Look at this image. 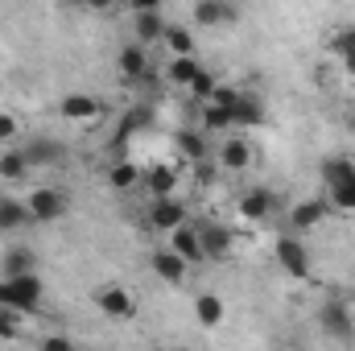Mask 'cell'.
Returning <instances> with one entry per match:
<instances>
[{"label": "cell", "instance_id": "10", "mask_svg": "<svg viewBox=\"0 0 355 351\" xmlns=\"http://www.w3.org/2000/svg\"><path fill=\"white\" fill-rule=\"evenodd\" d=\"M327 215H331V203H327V194L322 198H302V203H293L289 207V232H314V228H322L327 223Z\"/></svg>", "mask_w": 355, "mask_h": 351}, {"label": "cell", "instance_id": "26", "mask_svg": "<svg viewBox=\"0 0 355 351\" xmlns=\"http://www.w3.org/2000/svg\"><path fill=\"white\" fill-rule=\"evenodd\" d=\"M0 268H4V277H17V273H33L37 268V257H33V248H4L0 252Z\"/></svg>", "mask_w": 355, "mask_h": 351}, {"label": "cell", "instance_id": "28", "mask_svg": "<svg viewBox=\"0 0 355 351\" xmlns=\"http://www.w3.org/2000/svg\"><path fill=\"white\" fill-rule=\"evenodd\" d=\"M162 46H166L170 54H194V33H190L186 25H174V21H166Z\"/></svg>", "mask_w": 355, "mask_h": 351}, {"label": "cell", "instance_id": "18", "mask_svg": "<svg viewBox=\"0 0 355 351\" xmlns=\"http://www.w3.org/2000/svg\"><path fill=\"white\" fill-rule=\"evenodd\" d=\"M170 248H174L190 268L207 261V252H202V236H198V228H190V223H178L174 232H170Z\"/></svg>", "mask_w": 355, "mask_h": 351}, {"label": "cell", "instance_id": "14", "mask_svg": "<svg viewBox=\"0 0 355 351\" xmlns=\"http://www.w3.org/2000/svg\"><path fill=\"white\" fill-rule=\"evenodd\" d=\"M186 215H190V211H186V203H182L178 194H162V198L149 203V223H153L157 232H166V236L174 232L178 223H186Z\"/></svg>", "mask_w": 355, "mask_h": 351}, {"label": "cell", "instance_id": "2", "mask_svg": "<svg viewBox=\"0 0 355 351\" xmlns=\"http://www.w3.org/2000/svg\"><path fill=\"white\" fill-rule=\"evenodd\" d=\"M42 298H46V285L33 273H17V277H0V306L17 310V314H37L42 310Z\"/></svg>", "mask_w": 355, "mask_h": 351}, {"label": "cell", "instance_id": "16", "mask_svg": "<svg viewBox=\"0 0 355 351\" xmlns=\"http://www.w3.org/2000/svg\"><path fill=\"white\" fill-rule=\"evenodd\" d=\"M149 268H153V277H157L162 285H182V281H186V273H190V264L182 261L170 244H166V248H153Z\"/></svg>", "mask_w": 355, "mask_h": 351}, {"label": "cell", "instance_id": "22", "mask_svg": "<svg viewBox=\"0 0 355 351\" xmlns=\"http://www.w3.org/2000/svg\"><path fill=\"white\" fill-rule=\"evenodd\" d=\"M33 215H29V203L17 198V194H0V232H21L29 228Z\"/></svg>", "mask_w": 355, "mask_h": 351}, {"label": "cell", "instance_id": "29", "mask_svg": "<svg viewBox=\"0 0 355 351\" xmlns=\"http://www.w3.org/2000/svg\"><path fill=\"white\" fill-rule=\"evenodd\" d=\"M198 124H202L207 132H227L236 120H232V108H223V103H202V116H198Z\"/></svg>", "mask_w": 355, "mask_h": 351}, {"label": "cell", "instance_id": "17", "mask_svg": "<svg viewBox=\"0 0 355 351\" xmlns=\"http://www.w3.org/2000/svg\"><path fill=\"white\" fill-rule=\"evenodd\" d=\"M198 236H202V252H207V261H227L232 248H236V232L223 228V223H202Z\"/></svg>", "mask_w": 355, "mask_h": 351}, {"label": "cell", "instance_id": "30", "mask_svg": "<svg viewBox=\"0 0 355 351\" xmlns=\"http://www.w3.org/2000/svg\"><path fill=\"white\" fill-rule=\"evenodd\" d=\"M331 50H335L339 58L355 54V25H339V29H335V37H331Z\"/></svg>", "mask_w": 355, "mask_h": 351}, {"label": "cell", "instance_id": "12", "mask_svg": "<svg viewBox=\"0 0 355 351\" xmlns=\"http://www.w3.org/2000/svg\"><path fill=\"white\" fill-rule=\"evenodd\" d=\"M58 116L71 120V124H95L103 116V103L95 95H87V91H71V95L58 99Z\"/></svg>", "mask_w": 355, "mask_h": 351}, {"label": "cell", "instance_id": "1", "mask_svg": "<svg viewBox=\"0 0 355 351\" xmlns=\"http://www.w3.org/2000/svg\"><path fill=\"white\" fill-rule=\"evenodd\" d=\"M322 190H327V203L331 211L339 215H355V162L335 153L322 162Z\"/></svg>", "mask_w": 355, "mask_h": 351}, {"label": "cell", "instance_id": "25", "mask_svg": "<svg viewBox=\"0 0 355 351\" xmlns=\"http://www.w3.org/2000/svg\"><path fill=\"white\" fill-rule=\"evenodd\" d=\"M198 71H202V62H198L194 54H170V62H166V83H170V87H190Z\"/></svg>", "mask_w": 355, "mask_h": 351}, {"label": "cell", "instance_id": "27", "mask_svg": "<svg viewBox=\"0 0 355 351\" xmlns=\"http://www.w3.org/2000/svg\"><path fill=\"white\" fill-rule=\"evenodd\" d=\"M107 186H112V190H137V186H141V166H137V162H116V166H107Z\"/></svg>", "mask_w": 355, "mask_h": 351}, {"label": "cell", "instance_id": "34", "mask_svg": "<svg viewBox=\"0 0 355 351\" xmlns=\"http://www.w3.org/2000/svg\"><path fill=\"white\" fill-rule=\"evenodd\" d=\"M124 4H128L132 12H153V8H162L166 0H124Z\"/></svg>", "mask_w": 355, "mask_h": 351}, {"label": "cell", "instance_id": "36", "mask_svg": "<svg viewBox=\"0 0 355 351\" xmlns=\"http://www.w3.org/2000/svg\"><path fill=\"white\" fill-rule=\"evenodd\" d=\"M339 62H343V75H347V79L355 83V54H347V58H339Z\"/></svg>", "mask_w": 355, "mask_h": 351}, {"label": "cell", "instance_id": "3", "mask_svg": "<svg viewBox=\"0 0 355 351\" xmlns=\"http://www.w3.org/2000/svg\"><path fill=\"white\" fill-rule=\"evenodd\" d=\"M272 257H277V268H281L285 277H293V281H306V277L314 273V264H310V248H306V240H302L297 232L277 236Z\"/></svg>", "mask_w": 355, "mask_h": 351}, {"label": "cell", "instance_id": "6", "mask_svg": "<svg viewBox=\"0 0 355 351\" xmlns=\"http://www.w3.org/2000/svg\"><path fill=\"white\" fill-rule=\"evenodd\" d=\"M318 327H322V335H331V339H339V343H352V335H355L352 306H347L343 298H331V302L318 310Z\"/></svg>", "mask_w": 355, "mask_h": 351}, {"label": "cell", "instance_id": "9", "mask_svg": "<svg viewBox=\"0 0 355 351\" xmlns=\"http://www.w3.org/2000/svg\"><path fill=\"white\" fill-rule=\"evenodd\" d=\"M215 162H219V170H223V174H244V170H252L257 149H252V141H248V137H227V141L215 149Z\"/></svg>", "mask_w": 355, "mask_h": 351}, {"label": "cell", "instance_id": "23", "mask_svg": "<svg viewBox=\"0 0 355 351\" xmlns=\"http://www.w3.org/2000/svg\"><path fill=\"white\" fill-rule=\"evenodd\" d=\"M232 120L240 124V128H261L265 124V103H261V95L257 91H240V99H236V108H232Z\"/></svg>", "mask_w": 355, "mask_h": 351}, {"label": "cell", "instance_id": "20", "mask_svg": "<svg viewBox=\"0 0 355 351\" xmlns=\"http://www.w3.org/2000/svg\"><path fill=\"white\" fill-rule=\"evenodd\" d=\"M29 174H33V166H29V157L21 153V145L0 149V186H21Z\"/></svg>", "mask_w": 355, "mask_h": 351}, {"label": "cell", "instance_id": "31", "mask_svg": "<svg viewBox=\"0 0 355 351\" xmlns=\"http://www.w3.org/2000/svg\"><path fill=\"white\" fill-rule=\"evenodd\" d=\"M17 137H21V120L12 112H0V149L17 145Z\"/></svg>", "mask_w": 355, "mask_h": 351}, {"label": "cell", "instance_id": "24", "mask_svg": "<svg viewBox=\"0 0 355 351\" xmlns=\"http://www.w3.org/2000/svg\"><path fill=\"white\" fill-rule=\"evenodd\" d=\"M21 153L29 157V166L37 170V166H58L62 162V145L58 141H50V137H33V141H25L21 145Z\"/></svg>", "mask_w": 355, "mask_h": 351}, {"label": "cell", "instance_id": "7", "mask_svg": "<svg viewBox=\"0 0 355 351\" xmlns=\"http://www.w3.org/2000/svg\"><path fill=\"white\" fill-rule=\"evenodd\" d=\"M182 178H186L182 162H153L141 170V186L149 190V198H162V194H178Z\"/></svg>", "mask_w": 355, "mask_h": 351}, {"label": "cell", "instance_id": "39", "mask_svg": "<svg viewBox=\"0 0 355 351\" xmlns=\"http://www.w3.org/2000/svg\"><path fill=\"white\" fill-rule=\"evenodd\" d=\"M0 277H4V268H0Z\"/></svg>", "mask_w": 355, "mask_h": 351}, {"label": "cell", "instance_id": "33", "mask_svg": "<svg viewBox=\"0 0 355 351\" xmlns=\"http://www.w3.org/2000/svg\"><path fill=\"white\" fill-rule=\"evenodd\" d=\"M42 348H46V351H67V348H71V335H46V339H42Z\"/></svg>", "mask_w": 355, "mask_h": 351}, {"label": "cell", "instance_id": "4", "mask_svg": "<svg viewBox=\"0 0 355 351\" xmlns=\"http://www.w3.org/2000/svg\"><path fill=\"white\" fill-rule=\"evenodd\" d=\"M25 203H29V215H33V223H54V219H62L67 215V194L58 190V186H33L29 194H25Z\"/></svg>", "mask_w": 355, "mask_h": 351}, {"label": "cell", "instance_id": "35", "mask_svg": "<svg viewBox=\"0 0 355 351\" xmlns=\"http://www.w3.org/2000/svg\"><path fill=\"white\" fill-rule=\"evenodd\" d=\"M83 8H91V12H107V8H116V0H83Z\"/></svg>", "mask_w": 355, "mask_h": 351}, {"label": "cell", "instance_id": "32", "mask_svg": "<svg viewBox=\"0 0 355 351\" xmlns=\"http://www.w3.org/2000/svg\"><path fill=\"white\" fill-rule=\"evenodd\" d=\"M215 83H219V79H215V75H211V71H207V67H202V71H198V75H194V83H190V95H194V99H198V103H202V99H207V95H211V87H215Z\"/></svg>", "mask_w": 355, "mask_h": 351}, {"label": "cell", "instance_id": "21", "mask_svg": "<svg viewBox=\"0 0 355 351\" xmlns=\"http://www.w3.org/2000/svg\"><path fill=\"white\" fill-rule=\"evenodd\" d=\"M223 318H227V306H223L219 293H198V298H194V323H198L202 331L223 327Z\"/></svg>", "mask_w": 355, "mask_h": 351}, {"label": "cell", "instance_id": "37", "mask_svg": "<svg viewBox=\"0 0 355 351\" xmlns=\"http://www.w3.org/2000/svg\"><path fill=\"white\" fill-rule=\"evenodd\" d=\"M58 4H71V8H83V0H58Z\"/></svg>", "mask_w": 355, "mask_h": 351}, {"label": "cell", "instance_id": "38", "mask_svg": "<svg viewBox=\"0 0 355 351\" xmlns=\"http://www.w3.org/2000/svg\"><path fill=\"white\" fill-rule=\"evenodd\" d=\"M347 128H352V137H355V108H352V116H347Z\"/></svg>", "mask_w": 355, "mask_h": 351}, {"label": "cell", "instance_id": "19", "mask_svg": "<svg viewBox=\"0 0 355 351\" xmlns=\"http://www.w3.org/2000/svg\"><path fill=\"white\" fill-rule=\"evenodd\" d=\"M162 33H166V17H162V8H153V12H132V42H141V46H162Z\"/></svg>", "mask_w": 355, "mask_h": 351}, {"label": "cell", "instance_id": "15", "mask_svg": "<svg viewBox=\"0 0 355 351\" xmlns=\"http://www.w3.org/2000/svg\"><path fill=\"white\" fill-rule=\"evenodd\" d=\"M174 149H178V162H207L211 157V141H207V128H178L174 132Z\"/></svg>", "mask_w": 355, "mask_h": 351}, {"label": "cell", "instance_id": "11", "mask_svg": "<svg viewBox=\"0 0 355 351\" xmlns=\"http://www.w3.org/2000/svg\"><path fill=\"white\" fill-rule=\"evenodd\" d=\"M194 21L202 29H232L240 21V4L236 0H198L194 4Z\"/></svg>", "mask_w": 355, "mask_h": 351}, {"label": "cell", "instance_id": "5", "mask_svg": "<svg viewBox=\"0 0 355 351\" xmlns=\"http://www.w3.org/2000/svg\"><path fill=\"white\" fill-rule=\"evenodd\" d=\"M95 306H99V314L112 318V323H128V318L137 314V302H132V293H128L120 281L99 285V289H95Z\"/></svg>", "mask_w": 355, "mask_h": 351}, {"label": "cell", "instance_id": "13", "mask_svg": "<svg viewBox=\"0 0 355 351\" xmlns=\"http://www.w3.org/2000/svg\"><path fill=\"white\" fill-rule=\"evenodd\" d=\"M116 71H120L124 83H145V79H149V46L128 42V46L116 54Z\"/></svg>", "mask_w": 355, "mask_h": 351}, {"label": "cell", "instance_id": "8", "mask_svg": "<svg viewBox=\"0 0 355 351\" xmlns=\"http://www.w3.org/2000/svg\"><path fill=\"white\" fill-rule=\"evenodd\" d=\"M272 211H277V194H272L268 186H248V190H240V198H236V215H240L244 223H265Z\"/></svg>", "mask_w": 355, "mask_h": 351}]
</instances>
